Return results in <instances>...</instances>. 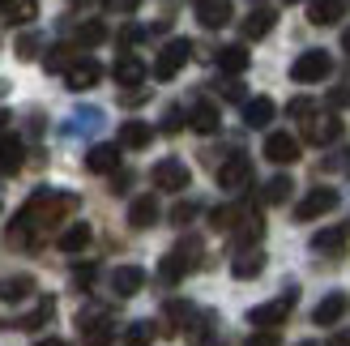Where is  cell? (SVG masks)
Instances as JSON below:
<instances>
[{
  "mask_svg": "<svg viewBox=\"0 0 350 346\" xmlns=\"http://www.w3.org/2000/svg\"><path fill=\"white\" fill-rule=\"evenodd\" d=\"M111 77H116L120 85H142V81H146V64L137 60V56H120L116 68H111Z\"/></svg>",
  "mask_w": 350,
  "mask_h": 346,
  "instance_id": "44dd1931",
  "label": "cell"
},
{
  "mask_svg": "<svg viewBox=\"0 0 350 346\" xmlns=\"http://www.w3.org/2000/svg\"><path fill=\"white\" fill-rule=\"evenodd\" d=\"M142 34H146L142 26H124V34H120V43H137V39H142Z\"/></svg>",
  "mask_w": 350,
  "mask_h": 346,
  "instance_id": "ee69618b",
  "label": "cell"
},
{
  "mask_svg": "<svg viewBox=\"0 0 350 346\" xmlns=\"http://www.w3.org/2000/svg\"><path fill=\"white\" fill-rule=\"evenodd\" d=\"M222 98H231V103H248V98H243V85H239V81H226V85H222Z\"/></svg>",
  "mask_w": 350,
  "mask_h": 346,
  "instance_id": "f35d334b",
  "label": "cell"
},
{
  "mask_svg": "<svg viewBox=\"0 0 350 346\" xmlns=\"http://www.w3.org/2000/svg\"><path fill=\"white\" fill-rule=\"evenodd\" d=\"M188 56H192V43H188V39H171V43L159 51V60H154V77H159V81H171V77L188 64Z\"/></svg>",
  "mask_w": 350,
  "mask_h": 346,
  "instance_id": "5b68a950",
  "label": "cell"
},
{
  "mask_svg": "<svg viewBox=\"0 0 350 346\" xmlns=\"http://www.w3.org/2000/svg\"><path fill=\"white\" fill-rule=\"evenodd\" d=\"M85 167L98 171V176H107V171L120 167V150H116V146H90V154H85Z\"/></svg>",
  "mask_w": 350,
  "mask_h": 346,
  "instance_id": "603a6c76",
  "label": "cell"
},
{
  "mask_svg": "<svg viewBox=\"0 0 350 346\" xmlns=\"http://www.w3.org/2000/svg\"><path fill=\"white\" fill-rule=\"evenodd\" d=\"M329 73H334V60H329V51H321V47H312V51H304L299 60L291 64V77L299 81V85H312V81H325Z\"/></svg>",
  "mask_w": 350,
  "mask_h": 346,
  "instance_id": "3957f363",
  "label": "cell"
},
{
  "mask_svg": "<svg viewBox=\"0 0 350 346\" xmlns=\"http://www.w3.org/2000/svg\"><path fill=\"white\" fill-rule=\"evenodd\" d=\"M218 184L226 188V193H243V188H252V159L231 154V159L218 167Z\"/></svg>",
  "mask_w": 350,
  "mask_h": 346,
  "instance_id": "8992f818",
  "label": "cell"
},
{
  "mask_svg": "<svg viewBox=\"0 0 350 346\" xmlns=\"http://www.w3.org/2000/svg\"><path fill=\"white\" fill-rule=\"evenodd\" d=\"M273 30V9H252L243 17V39H265Z\"/></svg>",
  "mask_w": 350,
  "mask_h": 346,
  "instance_id": "484cf974",
  "label": "cell"
},
{
  "mask_svg": "<svg viewBox=\"0 0 350 346\" xmlns=\"http://www.w3.org/2000/svg\"><path fill=\"white\" fill-rule=\"evenodd\" d=\"M30 291H34V278H30V274H17V278H5V282H0V300L17 304V300H26Z\"/></svg>",
  "mask_w": 350,
  "mask_h": 346,
  "instance_id": "f1b7e54d",
  "label": "cell"
},
{
  "mask_svg": "<svg viewBox=\"0 0 350 346\" xmlns=\"http://www.w3.org/2000/svg\"><path fill=\"white\" fill-rule=\"evenodd\" d=\"M231 0H197V17H201V26L205 30H218V26H226L231 22Z\"/></svg>",
  "mask_w": 350,
  "mask_h": 346,
  "instance_id": "5bb4252c",
  "label": "cell"
},
{
  "mask_svg": "<svg viewBox=\"0 0 350 346\" xmlns=\"http://www.w3.org/2000/svg\"><path fill=\"white\" fill-rule=\"evenodd\" d=\"M5 124H9V111H0V137H5Z\"/></svg>",
  "mask_w": 350,
  "mask_h": 346,
  "instance_id": "7dc6e473",
  "label": "cell"
},
{
  "mask_svg": "<svg viewBox=\"0 0 350 346\" xmlns=\"http://www.w3.org/2000/svg\"><path fill=\"white\" fill-rule=\"evenodd\" d=\"M142 0H103V13H137Z\"/></svg>",
  "mask_w": 350,
  "mask_h": 346,
  "instance_id": "e575fe53",
  "label": "cell"
},
{
  "mask_svg": "<svg viewBox=\"0 0 350 346\" xmlns=\"http://www.w3.org/2000/svg\"><path fill=\"white\" fill-rule=\"evenodd\" d=\"M342 9H346V0H312L308 17H312V26H334L342 17Z\"/></svg>",
  "mask_w": 350,
  "mask_h": 346,
  "instance_id": "7402d4cb",
  "label": "cell"
},
{
  "mask_svg": "<svg viewBox=\"0 0 350 346\" xmlns=\"http://www.w3.org/2000/svg\"><path fill=\"white\" fill-rule=\"evenodd\" d=\"M197 261H201V239H197V235H192V239H180V244H175L163 261H159V278H163V282H180L184 274L197 269Z\"/></svg>",
  "mask_w": 350,
  "mask_h": 346,
  "instance_id": "7a4b0ae2",
  "label": "cell"
},
{
  "mask_svg": "<svg viewBox=\"0 0 350 346\" xmlns=\"http://www.w3.org/2000/svg\"><path fill=\"white\" fill-rule=\"evenodd\" d=\"M73 282H77V287H90V282H94V265H77V269H73Z\"/></svg>",
  "mask_w": 350,
  "mask_h": 346,
  "instance_id": "ab89813d",
  "label": "cell"
},
{
  "mask_svg": "<svg viewBox=\"0 0 350 346\" xmlns=\"http://www.w3.org/2000/svg\"><path fill=\"white\" fill-rule=\"evenodd\" d=\"M342 312H346V295H338V291H334V295H325V300L317 304L312 321H317V325H338V321H342Z\"/></svg>",
  "mask_w": 350,
  "mask_h": 346,
  "instance_id": "d4e9b609",
  "label": "cell"
},
{
  "mask_svg": "<svg viewBox=\"0 0 350 346\" xmlns=\"http://www.w3.org/2000/svg\"><path fill=\"white\" fill-rule=\"evenodd\" d=\"M129 222H133L137 231L154 227V222H159V201H154V197H137V201L129 205Z\"/></svg>",
  "mask_w": 350,
  "mask_h": 346,
  "instance_id": "d6986e66",
  "label": "cell"
},
{
  "mask_svg": "<svg viewBox=\"0 0 350 346\" xmlns=\"http://www.w3.org/2000/svg\"><path fill=\"white\" fill-rule=\"evenodd\" d=\"M51 312H56V304H51V300H43V304L34 308L30 317H22V321H17V330H39L43 321H51Z\"/></svg>",
  "mask_w": 350,
  "mask_h": 346,
  "instance_id": "1f68e13d",
  "label": "cell"
},
{
  "mask_svg": "<svg viewBox=\"0 0 350 346\" xmlns=\"http://www.w3.org/2000/svg\"><path fill=\"white\" fill-rule=\"evenodd\" d=\"M299 346H317V342H299Z\"/></svg>",
  "mask_w": 350,
  "mask_h": 346,
  "instance_id": "816d5d0a",
  "label": "cell"
},
{
  "mask_svg": "<svg viewBox=\"0 0 350 346\" xmlns=\"http://www.w3.org/2000/svg\"><path fill=\"white\" fill-rule=\"evenodd\" d=\"M334 205H338V193H334V188H312V193L295 205V218H299V222H312V218L329 214Z\"/></svg>",
  "mask_w": 350,
  "mask_h": 346,
  "instance_id": "9c48e42d",
  "label": "cell"
},
{
  "mask_svg": "<svg viewBox=\"0 0 350 346\" xmlns=\"http://www.w3.org/2000/svg\"><path fill=\"white\" fill-rule=\"evenodd\" d=\"M39 346H68V342H60V338H47V342H39Z\"/></svg>",
  "mask_w": 350,
  "mask_h": 346,
  "instance_id": "c3c4849f",
  "label": "cell"
},
{
  "mask_svg": "<svg viewBox=\"0 0 350 346\" xmlns=\"http://www.w3.org/2000/svg\"><path fill=\"white\" fill-rule=\"evenodd\" d=\"M243 214H248L243 205H218V210L209 214V222H214V231H231L235 235V227L243 222Z\"/></svg>",
  "mask_w": 350,
  "mask_h": 346,
  "instance_id": "83f0119b",
  "label": "cell"
},
{
  "mask_svg": "<svg viewBox=\"0 0 350 346\" xmlns=\"http://www.w3.org/2000/svg\"><path fill=\"white\" fill-rule=\"evenodd\" d=\"M146 287V269H137V265H120L116 274H111V291L120 300H129V295H137V291Z\"/></svg>",
  "mask_w": 350,
  "mask_h": 346,
  "instance_id": "9a60e30c",
  "label": "cell"
},
{
  "mask_svg": "<svg viewBox=\"0 0 350 346\" xmlns=\"http://www.w3.org/2000/svg\"><path fill=\"white\" fill-rule=\"evenodd\" d=\"M286 5H295V0H286Z\"/></svg>",
  "mask_w": 350,
  "mask_h": 346,
  "instance_id": "f5cc1de1",
  "label": "cell"
},
{
  "mask_svg": "<svg viewBox=\"0 0 350 346\" xmlns=\"http://www.w3.org/2000/svg\"><path fill=\"white\" fill-rule=\"evenodd\" d=\"M243 346H282V338H278L273 330H260V334H252V338L243 342Z\"/></svg>",
  "mask_w": 350,
  "mask_h": 346,
  "instance_id": "74e56055",
  "label": "cell"
},
{
  "mask_svg": "<svg viewBox=\"0 0 350 346\" xmlns=\"http://www.w3.org/2000/svg\"><path fill=\"white\" fill-rule=\"evenodd\" d=\"M150 342H154V325H150V321H133L124 346H150Z\"/></svg>",
  "mask_w": 350,
  "mask_h": 346,
  "instance_id": "d6a6232c",
  "label": "cell"
},
{
  "mask_svg": "<svg viewBox=\"0 0 350 346\" xmlns=\"http://www.w3.org/2000/svg\"><path fill=\"white\" fill-rule=\"evenodd\" d=\"M291 188H295V184H291L286 176H273V180L265 184V201H269V205H278V201H286V197H291Z\"/></svg>",
  "mask_w": 350,
  "mask_h": 346,
  "instance_id": "836d02e7",
  "label": "cell"
},
{
  "mask_svg": "<svg viewBox=\"0 0 350 346\" xmlns=\"http://www.w3.org/2000/svg\"><path fill=\"white\" fill-rule=\"evenodd\" d=\"M248 51H243L239 43H231V47H218V68L222 73H243V68H248Z\"/></svg>",
  "mask_w": 350,
  "mask_h": 346,
  "instance_id": "4316f807",
  "label": "cell"
},
{
  "mask_svg": "<svg viewBox=\"0 0 350 346\" xmlns=\"http://www.w3.org/2000/svg\"><path fill=\"white\" fill-rule=\"evenodd\" d=\"M77 325H81V342H85V346H111V338H116V325H111V321H103V317L81 312Z\"/></svg>",
  "mask_w": 350,
  "mask_h": 346,
  "instance_id": "30bf717a",
  "label": "cell"
},
{
  "mask_svg": "<svg viewBox=\"0 0 350 346\" xmlns=\"http://www.w3.org/2000/svg\"><path fill=\"white\" fill-rule=\"evenodd\" d=\"M329 346H350V334H334V338H329Z\"/></svg>",
  "mask_w": 350,
  "mask_h": 346,
  "instance_id": "bcb514c9",
  "label": "cell"
},
{
  "mask_svg": "<svg viewBox=\"0 0 350 346\" xmlns=\"http://www.w3.org/2000/svg\"><path fill=\"white\" fill-rule=\"evenodd\" d=\"M304 137H308L312 146H334L338 137H342V120L338 116H317V120H308Z\"/></svg>",
  "mask_w": 350,
  "mask_h": 346,
  "instance_id": "8fae6325",
  "label": "cell"
},
{
  "mask_svg": "<svg viewBox=\"0 0 350 346\" xmlns=\"http://www.w3.org/2000/svg\"><path fill=\"white\" fill-rule=\"evenodd\" d=\"M103 39H107V26H103V22H81L77 26V43L81 47H98Z\"/></svg>",
  "mask_w": 350,
  "mask_h": 346,
  "instance_id": "4dcf8cb0",
  "label": "cell"
},
{
  "mask_svg": "<svg viewBox=\"0 0 350 346\" xmlns=\"http://www.w3.org/2000/svg\"><path fill=\"white\" fill-rule=\"evenodd\" d=\"M30 17H34V5H13V17H9V22H30Z\"/></svg>",
  "mask_w": 350,
  "mask_h": 346,
  "instance_id": "7bdbcfd3",
  "label": "cell"
},
{
  "mask_svg": "<svg viewBox=\"0 0 350 346\" xmlns=\"http://www.w3.org/2000/svg\"><path fill=\"white\" fill-rule=\"evenodd\" d=\"M0 13H13V0H0Z\"/></svg>",
  "mask_w": 350,
  "mask_h": 346,
  "instance_id": "681fc988",
  "label": "cell"
},
{
  "mask_svg": "<svg viewBox=\"0 0 350 346\" xmlns=\"http://www.w3.org/2000/svg\"><path fill=\"white\" fill-rule=\"evenodd\" d=\"M68 51H73V47H51V56H47L51 73H56V68H64V73H68Z\"/></svg>",
  "mask_w": 350,
  "mask_h": 346,
  "instance_id": "8d00e7d4",
  "label": "cell"
},
{
  "mask_svg": "<svg viewBox=\"0 0 350 346\" xmlns=\"http://www.w3.org/2000/svg\"><path fill=\"white\" fill-rule=\"evenodd\" d=\"M295 300H299V291H286V295H278V300H269V304H260V308H252L248 312V321L256 325V330H273V325H282L286 317H291V308H295Z\"/></svg>",
  "mask_w": 350,
  "mask_h": 346,
  "instance_id": "277c9868",
  "label": "cell"
},
{
  "mask_svg": "<svg viewBox=\"0 0 350 346\" xmlns=\"http://www.w3.org/2000/svg\"><path fill=\"white\" fill-rule=\"evenodd\" d=\"M188 120H192V129H197V133H205V137H209V133H218V124H222V111L214 107V103H197Z\"/></svg>",
  "mask_w": 350,
  "mask_h": 346,
  "instance_id": "cb8c5ba5",
  "label": "cell"
},
{
  "mask_svg": "<svg viewBox=\"0 0 350 346\" xmlns=\"http://www.w3.org/2000/svg\"><path fill=\"white\" fill-rule=\"evenodd\" d=\"M188 184H192V171L180 159H163L154 167V188H163V193H184Z\"/></svg>",
  "mask_w": 350,
  "mask_h": 346,
  "instance_id": "52a82bcc",
  "label": "cell"
},
{
  "mask_svg": "<svg viewBox=\"0 0 350 346\" xmlns=\"http://www.w3.org/2000/svg\"><path fill=\"white\" fill-rule=\"evenodd\" d=\"M98 77H103L98 60H90V56H77L73 64H68V73H64V85H68L73 94H81V90H90V85H98Z\"/></svg>",
  "mask_w": 350,
  "mask_h": 346,
  "instance_id": "ba28073f",
  "label": "cell"
},
{
  "mask_svg": "<svg viewBox=\"0 0 350 346\" xmlns=\"http://www.w3.org/2000/svg\"><path fill=\"white\" fill-rule=\"evenodd\" d=\"M342 244H346V231L342 227H329V231L312 235V248H317V252H342Z\"/></svg>",
  "mask_w": 350,
  "mask_h": 346,
  "instance_id": "f546056e",
  "label": "cell"
},
{
  "mask_svg": "<svg viewBox=\"0 0 350 346\" xmlns=\"http://www.w3.org/2000/svg\"><path fill=\"white\" fill-rule=\"evenodd\" d=\"M77 210V197L73 193H51V188H39L26 205H22V214H17V227H13V239L22 244L26 231L34 227H51V222H60L64 214H73Z\"/></svg>",
  "mask_w": 350,
  "mask_h": 346,
  "instance_id": "6da1fadb",
  "label": "cell"
},
{
  "mask_svg": "<svg viewBox=\"0 0 350 346\" xmlns=\"http://www.w3.org/2000/svg\"><path fill=\"white\" fill-rule=\"evenodd\" d=\"M286 111H291V120H295V116H312V98H291Z\"/></svg>",
  "mask_w": 350,
  "mask_h": 346,
  "instance_id": "60d3db41",
  "label": "cell"
},
{
  "mask_svg": "<svg viewBox=\"0 0 350 346\" xmlns=\"http://www.w3.org/2000/svg\"><path fill=\"white\" fill-rule=\"evenodd\" d=\"M163 129H167V133H175V129H180V111H175V107L167 111V124H163Z\"/></svg>",
  "mask_w": 350,
  "mask_h": 346,
  "instance_id": "f6af8a7d",
  "label": "cell"
},
{
  "mask_svg": "<svg viewBox=\"0 0 350 346\" xmlns=\"http://www.w3.org/2000/svg\"><path fill=\"white\" fill-rule=\"evenodd\" d=\"M342 47H346V51H350V30H346V34H342Z\"/></svg>",
  "mask_w": 350,
  "mask_h": 346,
  "instance_id": "f907efd6",
  "label": "cell"
},
{
  "mask_svg": "<svg viewBox=\"0 0 350 346\" xmlns=\"http://www.w3.org/2000/svg\"><path fill=\"white\" fill-rule=\"evenodd\" d=\"M22 163H26V146H22V137L5 133V137H0V171H5V176H17V171H22Z\"/></svg>",
  "mask_w": 350,
  "mask_h": 346,
  "instance_id": "4fadbf2b",
  "label": "cell"
},
{
  "mask_svg": "<svg viewBox=\"0 0 350 346\" xmlns=\"http://www.w3.org/2000/svg\"><path fill=\"white\" fill-rule=\"evenodd\" d=\"M265 159L278 163V167H286L299 159V142H295L291 133H269V142H265Z\"/></svg>",
  "mask_w": 350,
  "mask_h": 346,
  "instance_id": "7c38bea8",
  "label": "cell"
},
{
  "mask_svg": "<svg viewBox=\"0 0 350 346\" xmlns=\"http://www.w3.org/2000/svg\"><path fill=\"white\" fill-rule=\"evenodd\" d=\"M192 214H197V201H180V205L171 210V222H175V227H184V222H188Z\"/></svg>",
  "mask_w": 350,
  "mask_h": 346,
  "instance_id": "d590c367",
  "label": "cell"
},
{
  "mask_svg": "<svg viewBox=\"0 0 350 346\" xmlns=\"http://www.w3.org/2000/svg\"><path fill=\"white\" fill-rule=\"evenodd\" d=\"M56 244H60V252H85V248H90V222H73V227H64Z\"/></svg>",
  "mask_w": 350,
  "mask_h": 346,
  "instance_id": "ffe728a7",
  "label": "cell"
},
{
  "mask_svg": "<svg viewBox=\"0 0 350 346\" xmlns=\"http://www.w3.org/2000/svg\"><path fill=\"white\" fill-rule=\"evenodd\" d=\"M34 47H39V43H34V34H26V39L17 43V56H22V60H30V56H34Z\"/></svg>",
  "mask_w": 350,
  "mask_h": 346,
  "instance_id": "b9f144b4",
  "label": "cell"
},
{
  "mask_svg": "<svg viewBox=\"0 0 350 346\" xmlns=\"http://www.w3.org/2000/svg\"><path fill=\"white\" fill-rule=\"evenodd\" d=\"M0 210H5V205H0Z\"/></svg>",
  "mask_w": 350,
  "mask_h": 346,
  "instance_id": "db71d44e",
  "label": "cell"
},
{
  "mask_svg": "<svg viewBox=\"0 0 350 346\" xmlns=\"http://www.w3.org/2000/svg\"><path fill=\"white\" fill-rule=\"evenodd\" d=\"M273 98H265V94H260V98H248V103H243V124H248V129H265L269 124V120H273Z\"/></svg>",
  "mask_w": 350,
  "mask_h": 346,
  "instance_id": "ac0fdd59",
  "label": "cell"
},
{
  "mask_svg": "<svg viewBox=\"0 0 350 346\" xmlns=\"http://www.w3.org/2000/svg\"><path fill=\"white\" fill-rule=\"evenodd\" d=\"M150 142H154V129L146 120H124V124H120V146L124 150H146Z\"/></svg>",
  "mask_w": 350,
  "mask_h": 346,
  "instance_id": "2e32d148",
  "label": "cell"
},
{
  "mask_svg": "<svg viewBox=\"0 0 350 346\" xmlns=\"http://www.w3.org/2000/svg\"><path fill=\"white\" fill-rule=\"evenodd\" d=\"M260 269H265V252H260V248H243V252H235V261H231V274H235V278L248 282V278H256Z\"/></svg>",
  "mask_w": 350,
  "mask_h": 346,
  "instance_id": "e0dca14e",
  "label": "cell"
}]
</instances>
